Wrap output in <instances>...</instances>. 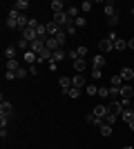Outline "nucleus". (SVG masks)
I'll use <instances>...</instances> for the list:
<instances>
[{
    "instance_id": "f257e3e1",
    "label": "nucleus",
    "mask_w": 134,
    "mask_h": 149,
    "mask_svg": "<svg viewBox=\"0 0 134 149\" xmlns=\"http://www.w3.org/2000/svg\"><path fill=\"white\" fill-rule=\"evenodd\" d=\"M107 109H109V113H114V116H121L125 107L121 105V100H112V102L107 105Z\"/></svg>"
},
{
    "instance_id": "f03ea898",
    "label": "nucleus",
    "mask_w": 134,
    "mask_h": 149,
    "mask_svg": "<svg viewBox=\"0 0 134 149\" xmlns=\"http://www.w3.org/2000/svg\"><path fill=\"white\" fill-rule=\"evenodd\" d=\"M98 49H101V54H109V51L114 49V42L109 38H103L101 42H98Z\"/></svg>"
},
{
    "instance_id": "7ed1b4c3",
    "label": "nucleus",
    "mask_w": 134,
    "mask_h": 149,
    "mask_svg": "<svg viewBox=\"0 0 134 149\" xmlns=\"http://www.w3.org/2000/svg\"><path fill=\"white\" fill-rule=\"evenodd\" d=\"M92 113H94V116H96L98 120H105V116L109 113V109H107L105 105H96V107H94V111H92Z\"/></svg>"
},
{
    "instance_id": "20e7f679",
    "label": "nucleus",
    "mask_w": 134,
    "mask_h": 149,
    "mask_svg": "<svg viewBox=\"0 0 134 149\" xmlns=\"http://www.w3.org/2000/svg\"><path fill=\"white\" fill-rule=\"evenodd\" d=\"M22 38H25L27 42H34V40L38 38V33H36V29H34V27H27V29L22 31Z\"/></svg>"
},
{
    "instance_id": "39448f33",
    "label": "nucleus",
    "mask_w": 134,
    "mask_h": 149,
    "mask_svg": "<svg viewBox=\"0 0 134 149\" xmlns=\"http://www.w3.org/2000/svg\"><path fill=\"white\" fill-rule=\"evenodd\" d=\"M60 29H63V27H58L54 20H51V22H47V36H49V38H56Z\"/></svg>"
},
{
    "instance_id": "423d86ee",
    "label": "nucleus",
    "mask_w": 134,
    "mask_h": 149,
    "mask_svg": "<svg viewBox=\"0 0 134 149\" xmlns=\"http://www.w3.org/2000/svg\"><path fill=\"white\" fill-rule=\"evenodd\" d=\"M58 85H60V89H63V93L67 96V91L72 89V78H65V76H60L58 78Z\"/></svg>"
},
{
    "instance_id": "0eeeda50",
    "label": "nucleus",
    "mask_w": 134,
    "mask_h": 149,
    "mask_svg": "<svg viewBox=\"0 0 134 149\" xmlns=\"http://www.w3.org/2000/svg\"><path fill=\"white\" fill-rule=\"evenodd\" d=\"M119 76L123 78V82H130V80L134 78V69H132V67H123V69H121V74H119Z\"/></svg>"
},
{
    "instance_id": "6e6552de",
    "label": "nucleus",
    "mask_w": 134,
    "mask_h": 149,
    "mask_svg": "<svg viewBox=\"0 0 134 149\" xmlns=\"http://www.w3.org/2000/svg\"><path fill=\"white\" fill-rule=\"evenodd\" d=\"M43 49H45V40H40V38H36L32 42V47H29V51H34V54H40Z\"/></svg>"
},
{
    "instance_id": "1a4fd4ad",
    "label": "nucleus",
    "mask_w": 134,
    "mask_h": 149,
    "mask_svg": "<svg viewBox=\"0 0 134 149\" xmlns=\"http://www.w3.org/2000/svg\"><path fill=\"white\" fill-rule=\"evenodd\" d=\"M0 113H7V116L13 113V105L9 102V100H2V102H0Z\"/></svg>"
},
{
    "instance_id": "9d476101",
    "label": "nucleus",
    "mask_w": 134,
    "mask_h": 149,
    "mask_svg": "<svg viewBox=\"0 0 134 149\" xmlns=\"http://www.w3.org/2000/svg\"><path fill=\"white\" fill-rule=\"evenodd\" d=\"M132 96H134V89L130 87V82H125V85L121 87V98H130L132 100Z\"/></svg>"
},
{
    "instance_id": "9b49d317",
    "label": "nucleus",
    "mask_w": 134,
    "mask_h": 149,
    "mask_svg": "<svg viewBox=\"0 0 134 149\" xmlns=\"http://www.w3.org/2000/svg\"><path fill=\"white\" fill-rule=\"evenodd\" d=\"M85 67H87V62H85V58H76V60H74V71H76V74L85 71Z\"/></svg>"
},
{
    "instance_id": "f8f14e48",
    "label": "nucleus",
    "mask_w": 134,
    "mask_h": 149,
    "mask_svg": "<svg viewBox=\"0 0 134 149\" xmlns=\"http://www.w3.org/2000/svg\"><path fill=\"white\" fill-rule=\"evenodd\" d=\"M119 118H121L123 123H130V120H134V109H128V107H125V109H123V113L119 116Z\"/></svg>"
},
{
    "instance_id": "ddd939ff",
    "label": "nucleus",
    "mask_w": 134,
    "mask_h": 149,
    "mask_svg": "<svg viewBox=\"0 0 134 149\" xmlns=\"http://www.w3.org/2000/svg\"><path fill=\"white\" fill-rule=\"evenodd\" d=\"M72 87H78V89H81V87H87V85H85V78L81 74H76L74 78H72Z\"/></svg>"
},
{
    "instance_id": "4468645a",
    "label": "nucleus",
    "mask_w": 134,
    "mask_h": 149,
    "mask_svg": "<svg viewBox=\"0 0 134 149\" xmlns=\"http://www.w3.org/2000/svg\"><path fill=\"white\" fill-rule=\"evenodd\" d=\"M51 11H54V13H58V11H65V2H63V0H51Z\"/></svg>"
},
{
    "instance_id": "2eb2a0df",
    "label": "nucleus",
    "mask_w": 134,
    "mask_h": 149,
    "mask_svg": "<svg viewBox=\"0 0 134 149\" xmlns=\"http://www.w3.org/2000/svg\"><path fill=\"white\" fill-rule=\"evenodd\" d=\"M16 51H18V47H16V45H9V47L5 49L7 60H16Z\"/></svg>"
},
{
    "instance_id": "dca6fc26",
    "label": "nucleus",
    "mask_w": 134,
    "mask_h": 149,
    "mask_svg": "<svg viewBox=\"0 0 134 149\" xmlns=\"http://www.w3.org/2000/svg\"><path fill=\"white\" fill-rule=\"evenodd\" d=\"M45 47H47L49 51H56V49H60V45L56 42V38H47V40H45Z\"/></svg>"
},
{
    "instance_id": "f3484780",
    "label": "nucleus",
    "mask_w": 134,
    "mask_h": 149,
    "mask_svg": "<svg viewBox=\"0 0 134 149\" xmlns=\"http://www.w3.org/2000/svg\"><path fill=\"white\" fill-rule=\"evenodd\" d=\"M116 7H114V2H105V16L107 18H112V16H116Z\"/></svg>"
},
{
    "instance_id": "a211bd4d",
    "label": "nucleus",
    "mask_w": 134,
    "mask_h": 149,
    "mask_svg": "<svg viewBox=\"0 0 134 149\" xmlns=\"http://www.w3.org/2000/svg\"><path fill=\"white\" fill-rule=\"evenodd\" d=\"M25 62L36 65V62H38V54H34V51H25Z\"/></svg>"
},
{
    "instance_id": "6ab92c4d",
    "label": "nucleus",
    "mask_w": 134,
    "mask_h": 149,
    "mask_svg": "<svg viewBox=\"0 0 134 149\" xmlns=\"http://www.w3.org/2000/svg\"><path fill=\"white\" fill-rule=\"evenodd\" d=\"M78 11H81V7H67V9H65V13H67L72 20H76V18H78Z\"/></svg>"
},
{
    "instance_id": "aec40b11",
    "label": "nucleus",
    "mask_w": 134,
    "mask_h": 149,
    "mask_svg": "<svg viewBox=\"0 0 134 149\" xmlns=\"http://www.w3.org/2000/svg\"><path fill=\"white\" fill-rule=\"evenodd\" d=\"M63 58H65V51H63V49H56L54 54H51V62H54V65H56V62H60Z\"/></svg>"
},
{
    "instance_id": "412c9836",
    "label": "nucleus",
    "mask_w": 134,
    "mask_h": 149,
    "mask_svg": "<svg viewBox=\"0 0 134 149\" xmlns=\"http://www.w3.org/2000/svg\"><path fill=\"white\" fill-rule=\"evenodd\" d=\"M27 7H29V0H16L13 2V9H18V11H25Z\"/></svg>"
},
{
    "instance_id": "4be33fe9",
    "label": "nucleus",
    "mask_w": 134,
    "mask_h": 149,
    "mask_svg": "<svg viewBox=\"0 0 134 149\" xmlns=\"http://www.w3.org/2000/svg\"><path fill=\"white\" fill-rule=\"evenodd\" d=\"M114 49H116V51H125V49H128V40H123V38H119V40L114 42Z\"/></svg>"
},
{
    "instance_id": "5701e85b",
    "label": "nucleus",
    "mask_w": 134,
    "mask_h": 149,
    "mask_svg": "<svg viewBox=\"0 0 134 149\" xmlns=\"http://www.w3.org/2000/svg\"><path fill=\"white\" fill-rule=\"evenodd\" d=\"M92 9H94V5H92V0H83V2H81V11H83V13H89Z\"/></svg>"
},
{
    "instance_id": "b1692460",
    "label": "nucleus",
    "mask_w": 134,
    "mask_h": 149,
    "mask_svg": "<svg viewBox=\"0 0 134 149\" xmlns=\"http://www.w3.org/2000/svg\"><path fill=\"white\" fill-rule=\"evenodd\" d=\"M51 54H54V51H49L47 47H45V49L38 54V60H49V62H51Z\"/></svg>"
},
{
    "instance_id": "393cba45",
    "label": "nucleus",
    "mask_w": 134,
    "mask_h": 149,
    "mask_svg": "<svg viewBox=\"0 0 134 149\" xmlns=\"http://www.w3.org/2000/svg\"><path fill=\"white\" fill-rule=\"evenodd\" d=\"M105 67V58H103V54L101 56H94V69H103Z\"/></svg>"
},
{
    "instance_id": "a878e982",
    "label": "nucleus",
    "mask_w": 134,
    "mask_h": 149,
    "mask_svg": "<svg viewBox=\"0 0 134 149\" xmlns=\"http://www.w3.org/2000/svg\"><path fill=\"white\" fill-rule=\"evenodd\" d=\"M18 69H20L18 60H7V71H18Z\"/></svg>"
},
{
    "instance_id": "bb28decb",
    "label": "nucleus",
    "mask_w": 134,
    "mask_h": 149,
    "mask_svg": "<svg viewBox=\"0 0 134 149\" xmlns=\"http://www.w3.org/2000/svg\"><path fill=\"white\" fill-rule=\"evenodd\" d=\"M116 120H119V116H114V113H107L103 123H105V125H109V127H114V125H116Z\"/></svg>"
},
{
    "instance_id": "cd10ccee",
    "label": "nucleus",
    "mask_w": 134,
    "mask_h": 149,
    "mask_svg": "<svg viewBox=\"0 0 134 149\" xmlns=\"http://www.w3.org/2000/svg\"><path fill=\"white\" fill-rule=\"evenodd\" d=\"M119 96H121V87H109V98L112 100H121Z\"/></svg>"
},
{
    "instance_id": "c85d7f7f",
    "label": "nucleus",
    "mask_w": 134,
    "mask_h": 149,
    "mask_svg": "<svg viewBox=\"0 0 134 149\" xmlns=\"http://www.w3.org/2000/svg\"><path fill=\"white\" fill-rule=\"evenodd\" d=\"M16 47H18V49H22V51H29V47H32V42H27L25 38H20V40H18V45H16Z\"/></svg>"
},
{
    "instance_id": "c756f323",
    "label": "nucleus",
    "mask_w": 134,
    "mask_h": 149,
    "mask_svg": "<svg viewBox=\"0 0 134 149\" xmlns=\"http://www.w3.org/2000/svg\"><path fill=\"white\" fill-rule=\"evenodd\" d=\"M65 40H67V33H65V29H60V31H58V36H56V42L60 45V47H63V45H65Z\"/></svg>"
},
{
    "instance_id": "7c9ffc66",
    "label": "nucleus",
    "mask_w": 134,
    "mask_h": 149,
    "mask_svg": "<svg viewBox=\"0 0 134 149\" xmlns=\"http://www.w3.org/2000/svg\"><path fill=\"white\" fill-rule=\"evenodd\" d=\"M123 85H125V82H123L121 76H112V85H109V87H123Z\"/></svg>"
},
{
    "instance_id": "2f4dec72",
    "label": "nucleus",
    "mask_w": 134,
    "mask_h": 149,
    "mask_svg": "<svg viewBox=\"0 0 134 149\" xmlns=\"http://www.w3.org/2000/svg\"><path fill=\"white\" fill-rule=\"evenodd\" d=\"M85 56H87V47H85V45L76 47V58H85Z\"/></svg>"
},
{
    "instance_id": "473e14b6",
    "label": "nucleus",
    "mask_w": 134,
    "mask_h": 149,
    "mask_svg": "<svg viewBox=\"0 0 134 149\" xmlns=\"http://www.w3.org/2000/svg\"><path fill=\"white\" fill-rule=\"evenodd\" d=\"M101 134H103V136H105V138H107V136H112V127L103 123V125H101Z\"/></svg>"
},
{
    "instance_id": "72a5a7b5",
    "label": "nucleus",
    "mask_w": 134,
    "mask_h": 149,
    "mask_svg": "<svg viewBox=\"0 0 134 149\" xmlns=\"http://www.w3.org/2000/svg\"><path fill=\"white\" fill-rule=\"evenodd\" d=\"M78 96H81V89L78 87H72L69 91H67V98H78Z\"/></svg>"
},
{
    "instance_id": "f704fd0d",
    "label": "nucleus",
    "mask_w": 134,
    "mask_h": 149,
    "mask_svg": "<svg viewBox=\"0 0 134 149\" xmlns=\"http://www.w3.org/2000/svg\"><path fill=\"white\" fill-rule=\"evenodd\" d=\"M85 91H87L89 96H98V87H96V85H87V87H85Z\"/></svg>"
},
{
    "instance_id": "c9c22d12",
    "label": "nucleus",
    "mask_w": 134,
    "mask_h": 149,
    "mask_svg": "<svg viewBox=\"0 0 134 149\" xmlns=\"http://www.w3.org/2000/svg\"><path fill=\"white\" fill-rule=\"evenodd\" d=\"M98 98H109V87H98Z\"/></svg>"
},
{
    "instance_id": "e433bc0d",
    "label": "nucleus",
    "mask_w": 134,
    "mask_h": 149,
    "mask_svg": "<svg viewBox=\"0 0 134 149\" xmlns=\"http://www.w3.org/2000/svg\"><path fill=\"white\" fill-rule=\"evenodd\" d=\"M119 20H121V16H119V13H116V16H112V18H109V20H107V25H109V27H112V29H114V27H116V25H119Z\"/></svg>"
},
{
    "instance_id": "4c0bfd02",
    "label": "nucleus",
    "mask_w": 134,
    "mask_h": 149,
    "mask_svg": "<svg viewBox=\"0 0 134 149\" xmlns=\"http://www.w3.org/2000/svg\"><path fill=\"white\" fill-rule=\"evenodd\" d=\"M27 74H29V71H27L25 67H20L18 71H16V78H20V80H22V78H27Z\"/></svg>"
},
{
    "instance_id": "58836bf2",
    "label": "nucleus",
    "mask_w": 134,
    "mask_h": 149,
    "mask_svg": "<svg viewBox=\"0 0 134 149\" xmlns=\"http://www.w3.org/2000/svg\"><path fill=\"white\" fill-rule=\"evenodd\" d=\"M74 25H76V27H85V25H87V20H85V16H78V18L74 20Z\"/></svg>"
},
{
    "instance_id": "ea45409f",
    "label": "nucleus",
    "mask_w": 134,
    "mask_h": 149,
    "mask_svg": "<svg viewBox=\"0 0 134 149\" xmlns=\"http://www.w3.org/2000/svg\"><path fill=\"white\" fill-rule=\"evenodd\" d=\"M76 29H78L76 25H67V27H65V33H67V36H72V33H76Z\"/></svg>"
},
{
    "instance_id": "a19ab883",
    "label": "nucleus",
    "mask_w": 134,
    "mask_h": 149,
    "mask_svg": "<svg viewBox=\"0 0 134 149\" xmlns=\"http://www.w3.org/2000/svg\"><path fill=\"white\" fill-rule=\"evenodd\" d=\"M7 123H9V116H7V113H0V127H7Z\"/></svg>"
},
{
    "instance_id": "79ce46f5",
    "label": "nucleus",
    "mask_w": 134,
    "mask_h": 149,
    "mask_svg": "<svg viewBox=\"0 0 134 149\" xmlns=\"http://www.w3.org/2000/svg\"><path fill=\"white\" fill-rule=\"evenodd\" d=\"M101 76H103V69H94V67H92V78H94V80H96V78H101Z\"/></svg>"
},
{
    "instance_id": "37998d69",
    "label": "nucleus",
    "mask_w": 134,
    "mask_h": 149,
    "mask_svg": "<svg viewBox=\"0 0 134 149\" xmlns=\"http://www.w3.org/2000/svg\"><path fill=\"white\" fill-rule=\"evenodd\" d=\"M5 80H16V71H5Z\"/></svg>"
},
{
    "instance_id": "c03bdc74",
    "label": "nucleus",
    "mask_w": 134,
    "mask_h": 149,
    "mask_svg": "<svg viewBox=\"0 0 134 149\" xmlns=\"http://www.w3.org/2000/svg\"><path fill=\"white\" fill-rule=\"evenodd\" d=\"M107 38L112 40V42H116V40H119V36H116V31H114V29H112V31L107 33Z\"/></svg>"
},
{
    "instance_id": "a18cd8bd",
    "label": "nucleus",
    "mask_w": 134,
    "mask_h": 149,
    "mask_svg": "<svg viewBox=\"0 0 134 149\" xmlns=\"http://www.w3.org/2000/svg\"><path fill=\"white\" fill-rule=\"evenodd\" d=\"M38 25H40V22H38L36 18H29V27H34V29H38Z\"/></svg>"
},
{
    "instance_id": "49530a36",
    "label": "nucleus",
    "mask_w": 134,
    "mask_h": 149,
    "mask_svg": "<svg viewBox=\"0 0 134 149\" xmlns=\"http://www.w3.org/2000/svg\"><path fill=\"white\" fill-rule=\"evenodd\" d=\"M29 74H32V76H38V67H36V65H32V67H29Z\"/></svg>"
},
{
    "instance_id": "de8ad7c7",
    "label": "nucleus",
    "mask_w": 134,
    "mask_h": 149,
    "mask_svg": "<svg viewBox=\"0 0 134 149\" xmlns=\"http://www.w3.org/2000/svg\"><path fill=\"white\" fill-rule=\"evenodd\" d=\"M0 138H7V127H0Z\"/></svg>"
},
{
    "instance_id": "09e8293b",
    "label": "nucleus",
    "mask_w": 134,
    "mask_h": 149,
    "mask_svg": "<svg viewBox=\"0 0 134 149\" xmlns=\"http://www.w3.org/2000/svg\"><path fill=\"white\" fill-rule=\"evenodd\" d=\"M128 47H130V49L134 51V38H130V40H128Z\"/></svg>"
},
{
    "instance_id": "8fccbe9b",
    "label": "nucleus",
    "mask_w": 134,
    "mask_h": 149,
    "mask_svg": "<svg viewBox=\"0 0 134 149\" xmlns=\"http://www.w3.org/2000/svg\"><path fill=\"white\" fill-rule=\"evenodd\" d=\"M128 125H130V129H132V131H134V120H130V123H128Z\"/></svg>"
},
{
    "instance_id": "3c124183",
    "label": "nucleus",
    "mask_w": 134,
    "mask_h": 149,
    "mask_svg": "<svg viewBox=\"0 0 134 149\" xmlns=\"http://www.w3.org/2000/svg\"><path fill=\"white\" fill-rule=\"evenodd\" d=\"M123 149H134V147H132V145H128V147H123Z\"/></svg>"
},
{
    "instance_id": "603ef678",
    "label": "nucleus",
    "mask_w": 134,
    "mask_h": 149,
    "mask_svg": "<svg viewBox=\"0 0 134 149\" xmlns=\"http://www.w3.org/2000/svg\"><path fill=\"white\" fill-rule=\"evenodd\" d=\"M132 147H134V143H132Z\"/></svg>"
}]
</instances>
